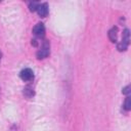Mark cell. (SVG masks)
<instances>
[{"label": "cell", "instance_id": "cell-9", "mask_svg": "<svg viewBox=\"0 0 131 131\" xmlns=\"http://www.w3.org/2000/svg\"><path fill=\"white\" fill-rule=\"evenodd\" d=\"M38 6H39V3H37V2H31L29 4V8L31 11H37Z\"/></svg>", "mask_w": 131, "mask_h": 131}, {"label": "cell", "instance_id": "cell-6", "mask_svg": "<svg viewBox=\"0 0 131 131\" xmlns=\"http://www.w3.org/2000/svg\"><path fill=\"white\" fill-rule=\"evenodd\" d=\"M117 32H118L117 27H113L108 31V38H110V40L112 42H116V40H117Z\"/></svg>", "mask_w": 131, "mask_h": 131}, {"label": "cell", "instance_id": "cell-7", "mask_svg": "<svg viewBox=\"0 0 131 131\" xmlns=\"http://www.w3.org/2000/svg\"><path fill=\"white\" fill-rule=\"evenodd\" d=\"M24 94L27 96V97H32L34 95V90L33 88H31L30 86H27L25 89H24Z\"/></svg>", "mask_w": 131, "mask_h": 131}, {"label": "cell", "instance_id": "cell-2", "mask_svg": "<svg viewBox=\"0 0 131 131\" xmlns=\"http://www.w3.org/2000/svg\"><path fill=\"white\" fill-rule=\"evenodd\" d=\"M48 54H49V44H48V42L45 41L44 44H43V47L37 52V57L39 59L45 58V57L48 56Z\"/></svg>", "mask_w": 131, "mask_h": 131}, {"label": "cell", "instance_id": "cell-10", "mask_svg": "<svg viewBox=\"0 0 131 131\" xmlns=\"http://www.w3.org/2000/svg\"><path fill=\"white\" fill-rule=\"evenodd\" d=\"M122 92H123V94H129L130 93V86H126L125 88H123Z\"/></svg>", "mask_w": 131, "mask_h": 131}, {"label": "cell", "instance_id": "cell-3", "mask_svg": "<svg viewBox=\"0 0 131 131\" xmlns=\"http://www.w3.org/2000/svg\"><path fill=\"white\" fill-rule=\"evenodd\" d=\"M33 33L36 37H43L45 34V27L43 24L39 23L33 28Z\"/></svg>", "mask_w": 131, "mask_h": 131}, {"label": "cell", "instance_id": "cell-11", "mask_svg": "<svg viewBox=\"0 0 131 131\" xmlns=\"http://www.w3.org/2000/svg\"><path fill=\"white\" fill-rule=\"evenodd\" d=\"M0 57H1V52H0Z\"/></svg>", "mask_w": 131, "mask_h": 131}, {"label": "cell", "instance_id": "cell-4", "mask_svg": "<svg viewBox=\"0 0 131 131\" xmlns=\"http://www.w3.org/2000/svg\"><path fill=\"white\" fill-rule=\"evenodd\" d=\"M48 11H49V10H48V5H47L46 3L39 4V6H38V8H37V12H38V14H39L41 17L47 16Z\"/></svg>", "mask_w": 131, "mask_h": 131}, {"label": "cell", "instance_id": "cell-1", "mask_svg": "<svg viewBox=\"0 0 131 131\" xmlns=\"http://www.w3.org/2000/svg\"><path fill=\"white\" fill-rule=\"evenodd\" d=\"M19 77L23 81H26V82H29V81H32L34 79V73L31 69H24L20 74H19Z\"/></svg>", "mask_w": 131, "mask_h": 131}, {"label": "cell", "instance_id": "cell-5", "mask_svg": "<svg viewBox=\"0 0 131 131\" xmlns=\"http://www.w3.org/2000/svg\"><path fill=\"white\" fill-rule=\"evenodd\" d=\"M129 41H130V33H129V30L126 29V30L123 32V37H122L121 43H123L124 45L128 46V45H129Z\"/></svg>", "mask_w": 131, "mask_h": 131}, {"label": "cell", "instance_id": "cell-8", "mask_svg": "<svg viewBox=\"0 0 131 131\" xmlns=\"http://www.w3.org/2000/svg\"><path fill=\"white\" fill-rule=\"evenodd\" d=\"M124 107H125V110H126V111H130V110H131V99H130V97H129V96H127V97H126V99H125Z\"/></svg>", "mask_w": 131, "mask_h": 131}]
</instances>
